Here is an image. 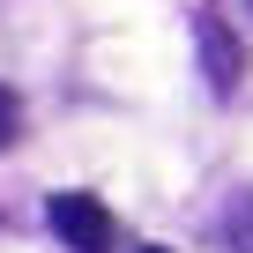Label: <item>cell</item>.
Returning <instances> with one entry per match:
<instances>
[{"mask_svg":"<svg viewBox=\"0 0 253 253\" xmlns=\"http://www.w3.org/2000/svg\"><path fill=\"white\" fill-rule=\"evenodd\" d=\"M15 134H23V104H15V97H8V89H0V149H8V142H15Z\"/></svg>","mask_w":253,"mask_h":253,"instance_id":"4","label":"cell"},{"mask_svg":"<svg viewBox=\"0 0 253 253\" xmlns=\"http://www.w3.org/2000/svg\"><path fill=\"white\" fill-rule=\"evenodd\" d=\"M52 231L75 246V253H112L119 246V223H112V209L97 201V194H52Z\"/></svg>","mask_w":253,"mask_h":253,"instance_id":"1","label":"cell"},{"mask_svg":"<svg viewBox=\"0 0 253 253\" xmlns=\"http://www.w3.org/2000/svg\"><path fill=\"white\" fill-rule=\"evenodd\" d=\"M223 231H231V246H238V253H253V194L231 209V223H223Z\"/></svg>","mask_w":253,"mask_h":253,"instance_id":"3","label":"cell"},{"mask_svg":"<svg viewBox=\"0 0 253 253\" xmlns=\"http://www.w3.org/2000/svg\"><path fill=\"white\" fill-rule=\"evenodd\" d=\"M246 8H253V0H246Z\"/></svg>","mask_w":253,"mask_h":253,"instance_id":"6","label":"cell"},{"mask_svg":"<svg viewBox=\"0 0 253 253\" xmlns=\"http://www.w3.org/2000/svg\"><path fill=\"white\" fill-rule=\"evenodd\" d=\"M142 253H164V246H142Z\"/></svg>","mask_w":253,"mask_h":253,"instance_id":"5","label":"cell"},{"mask_svg":"<svg viewBox=\"0 0 253 253\" xmlns=\"http://www.w3.org/2000/svg\"><path fill=\"white\" fill-rule=\"evenodd\" d=\"M194 38H201V75H209V89H216V97H231V89H238V75H246V52H238L231 23H223V15H201V23H194Z\"/></svg>","mask_w":253,"mask_h":253,"instance_id":"2","label":"cell"}]
</instances>
